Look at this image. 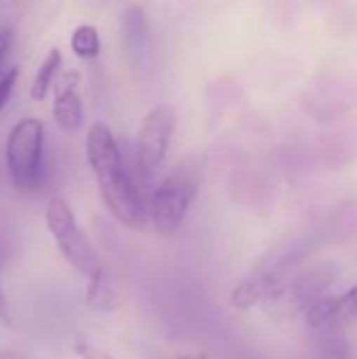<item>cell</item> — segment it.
Segmentation results:
<instances>
[{
    "instance_id": "ac0fdd59",
    "label": "cell",
    "mask_w": 357,
    "mask_h": 359,
    "mask_svg": "<svg viewBox=\"0 0 357 359\" xmlns=\"http://www.w3.org/2000/svg\"><path fill=\"white\" fill-rule=\"evenodd\" d=\"M0 326H11V318H8L6 299H4V294H2V288H0Z\"/></svg>"
},
{
    "instance_id": "5b68a950",
    "label": "cell",
    "mask_w": 357,
    "mask_h": 359,
    "mask_svg": "<svg viewBox=\"0 0 357 359\" xmlns=\"http://www.w3.org/2000/svg\"><path fill=\"white\" fill-rule=\"evenodd\" d=\"M335 278L337 271L332 267H314L295 276L290 282H280L265 299V311L278 320L305 313L316 301L322 299V292L335 282Z\"/></svg>"
},
{
    "instance_id": "30bf717a",
    "label": "cell",
    "mask_w": 357,
    "mask_h": 359,
    "mask_svg": "<svg viewBox=\"0 0 357 359\" xmlns=\"http://www.w3.org/2000/svg\"><path fill=\"white\" fill-rule=\"evenodd\" d=\"M61 65H63V55H61V50H59V48H50L48 55L42 59L40 67L36 69L34 80H32V86H29V97H32L34 101H42V99L48 95L50 86H55L57 78L63 74V72H61Z\"/></svg>"
},
{
    "instance_id": "7c38bea8",
    "label": "cell",
    "mask_w": 357,
    "mask_h": 359,
    "mask_svg": "<svg viewBox=\"0 0 357 359\" xmlns=\"http://www.w3.org/2000/svg\"><path fill=\"white\" fill-rule=\"evenodd\" d=\"M305 320L309 328L314 330H328L335 326H341V313H339V297H322L316 301L307 311Z\"/></svg>"
},
{
    "instance_id": "2e32d148",
    "label": "cell",
    "mask_w": 357,
    "mask_h": 359,
    "mask_svg": "<svg viewBox=\"0 0 357 359\" xmlns=\"http://www.w3.org/2000/svg\"><path fill=\"white\" fill-rule=\"evenodd\" d=\"M17 76H19V69L17 67H11V69H6V72L0 74V111L4 109V105L8 103V99L13 95Z\"/></svg>"
},
{
    "instance_id": "4fadbf2b",
    "label": "cell",
    "mask_w": 357,
    "mask_h": 359,
    "mask_svg": "<svg viewBox=\"0 0 357 359\" xmlns=\"http://www.w3.org/2000/svg\"><path fill=\"white\" fill-rule=\"evenodd\" d=\"M69 46L76 57L80 59H95L101 53V38L99 29L90 23H82L72 32Z\"/></svg>"
},
{
    "instance_id": "5bb4252c",
    "label": "cell",
    "mask_w": 357,
    "mask_h": 359,
    "mask_svg": "<svg viewBox=\"0 0 357 359\" xmlns=\"http://www.w3.org/2000/svg\"><path fill=\"white\" fill-rule=\"evenodd\" d=\"M72 347H74V353L80 359H114L112 353H107V351L101 349L99 345L90 343V341H88L86 337H82V334H78V337L74 339Z\"/></svg>"
},
{
    "instance_id": "3957f363",
    "label": "cell",
    "mask_w": 357,
    "mask_h": 359,
    "mask_svg": "<svg viewBox=\"0 0 357 359\" xmlns=\"http://www.w3.org/2000/svg\"><path fill=\"white\" fill-rule=\"evenodd\" d=\"M44 223L48 233L53 236L59 252L63 259L84 278H95L105 265L101 263L95 244L90 242L88 233L76 221L72 206L61 198L53 196L46 204Z\"/></svg>"
},
{
    "instance_id": "d6986e66",
    "label": "cell",
    "mask_w": 357,
    "mask_h": 359,
    "mask_svg": "<svg viewBox=\"0 0 357 359\" xmlns=\"http://www.w3.org/2000/svg\"><path fill=\"white\" fill-rule=\"evenodd\" d=\"M0 359H15L13 355H0Z\"/></svg>"
},
{
    "instance_id": "277c9868",
    "label": "cell",
    "mask_w": 357,
    "mask_h": 359,
    "mask_svg": "<svg viewBox=\"0 0 357 359\" xmlns=\"http://www.w3.org/2000/svg\"><path fill=\"white\" fill-rule=\"evenodd\" d=\"M42 156H44V126L36 118L19 120L4 145V160L8 177L17 191L32 194L42 183Z\"/></svg>"
},
{
    "instance_id": "9c48e42d",
    "label": "cell",
    "mask_w": 357,
    "mask_h": 359,
    "mask_svg": "<svg viewBox=\"0 0 357 359\" xmlns=\"http://www.w3.org/2000/svg\"><path fill=\"white\" fill-rule=\"evenodd\" d=\"M120 23H122L124 42L130 48V53L141 50L147 40V34H149V17H147L145 8L139 4L126 6L120 17Z\"/></svg>"
},
{
    "instance_id": "6da1fadb",
    "label": "cell",
    "mask_w": 357,
    "mask_h": 359,
    "mask_svg": "<svg viewBox=\"0 0 357 359\" xmlns=\"http://www.w3.org/2000/svg\"><path fill=\"white\" fill-rule=\"evenodd\" d=\"M86 158L107 210L120 225L141 231L149 219L147 202L128 172L122 149L107 124H90L86 135Z\"/></svg>"
},
{
    "instance_id": "9a60e30c",
    "label": "cell",
    "mask_w": 357,
    "mask_h": 359,
    "mask_svg": "<svg viewBox=\"0 0 357 359\" xmlns=\"http://www.w3.org/2000/svg\"><path fill=\"white\" fill-rule=\"evenodd\" d=\"M339 313H341V324H347L357 318V286L347 290L343 297H339Z\"/></svg>"
},
{
    "instance_id": "ffe728a7",
    "label": "cell",
    "mask_w": 357,
    "mask_h": 359,
    "mask_svg": "<svg viewBox=\"0 0 357 359\" xmlns=\"http://www.w3.org/2000/svg\"><path fill=\"white\" fill-rule=\"evenodd\" d=\"M0 259H2V240H0Z\"/></svg>"
},
{
    "instance_id": "ba28073f",
    "label": "cell",
    "mask_w": 357,
    "mask_h": 359,
    "mask_svg": "<svg viewBox=\"0 0 357 359\" xmlns=\"http://www.w3.org/2000/svg\"><path fill=\"white\" fill-rule=\"evenodd\" d=\"M278 284L280 282L276 280L274 269H257L236 284V288L231 290V297H229V305L238 311L252 309L255 305L265 303V299L271 294V290Z\"/></svg>"
},
{
    "instance_id": "7a4b0ae2",
    "label": "cell",
    "mask_w": 357,
    "mask_h": 359,
    "mask_svg": "<svg viewBox=\"0 0 357 359\" xmlns=\"http://www.w3.org/2000/svg\"><path fill=\"white\" fill-rule=\"evenodd\" d=\"M200 185L202 164L196 158H185L177 162L168 170V175L156 185L147 202V212L154 229L160 236L173 238L181 229L187 210L198 196Z\"/></svg>"
},
{
    "instance_id": "e0dca14e",
    "label": "cell",
    "mask_w": 357,
    "mask_h": 359,
    "mask_svg": "<svg viewBox=\"0 0 357 359\" xmlns=\"http://www.w3.org/2000/svg\"><path fill=\"white\" fill-rule=\"evenodd\" d=\"M13 46V32L8 27H2L0 29V63L4 59V55L8 53V48Z\"/></svg>"
},
{
    "instance_id": "52a82bcc",
    "label": "cell",
    "mask_w": 357,
    "mask_h": 359,
    "mask_svg": "<svg viewBox=\"0 0 357 359\" xmlns=\"http://www.w3.org/2000/svg\"><path fill=\"white\" fill-rule=\"evenodd\" d=\"M53 118L59 128L74 133L82 126L84 107L80 93V74L74 69L63 72L53 86Z\"/></svg>"
},
{
    "instance_id": "8fae6325",
    "label": "cell",
    "mask_w": 357,
    "mask_h": 359,
    "mask_svg": "<svg viewBox=\"0 0 357 359\" xmlns=\"http://www.w3.org/2000/svg\"><path fill=\"white\" fill-rule=\"evenodd\" d=\"M86 303H88V307H93L97 311H114V309H118L120 299H118L116 286H114V282H112L105 267L95 278L88 280Z\"/></svg>"
},
{
    "instance_id": "8992f818",
    "label": "cell",
    "mask_w": 357,
    "mask_h": 359,
    "mask_svg": "<svg viewBox=\"0 0 357 359\" xmlns=\"http://www.w3.org/2000/svg\"><path fill=\"white\" fill-rule=\"evenodd\" d=\"M177 126V111L170 103L151 107L137 133V164L143 177L154 175L168 154V145Z\"/></svg>"
}]
</instances>
